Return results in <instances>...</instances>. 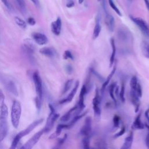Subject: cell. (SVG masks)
Here are the masks:
<instances>
[{"mask_svg": "<svg viewBox=\"0 0 149 149\" xmlns=\"http://www.w3.org/2000/svg\"><path fill=\"white\" fill-rule=\"evenodd\" d=\"M102 1V8L103 9L105 12H107V3H106V0H101Z\"/></svg>", "mask_w": 149, "mask_h": 149, "instance_id": "43", "label": "cell"}, {"mask_svg": "<svg viewBox=\"0 0 149 149\" xmlns=\"http://www.w3.org/2000/svg\"><path fill=\"white\" fill-rule=\"evenodd\" d=\"M87 93V88L85 85H83L80 90L79 94V99L77 104V113L79 114L85 108L84 104V95Z\"/></svg>", "mask_w": 149, "mask_h": 149, "instance_id": "11", "label": "cell"}, {"mask_svg": "<svg viewBox=\"0 0 149 149\" xmlns=\"http://www.w3.org/2000/svg\"><path fill=\"white\" fill-rule=\"evenodd\" d=\"M130 1H131V0H130Z\"/></svg>", "mask_w": 149, "mask_h": 149, "instance_id": "50", "label": "cell"}, {"mask_svg": "<svg viewBox=\"0 0 149 149\" xmlns=\"http://www.w3.org/2000/svg\"><path fill=\"white\" fill-rule=\"evenodd\" d=\"M42 120H43V119H37V120L34 121L33 123L30 124L25 129L22 130L18 134H17L16 136L13 139V141H12V144H11V146L10 148L11 149L16 148L18 143H19L20 139L22 137L26 136L27 134H29L33 129H34L37 126H38L42 122Z\"/></svg>", "mask_w": 149, "mask_h": 149, "instance_id": "2", "label": "cell"}, {"mask_svg": "<svg viewBox=\"0 0 149 149\" xmlns=\"http://www.w3.org/2000/svg\"><path fill=\"white\" fill-rule=\"evenodd\" d=\"M132 90H133L140 98H141L142 97V88L139 83H137L136 88Z\"/></svg>", "mask_w": 149, "mask_h": 149, "instance_id": "33", "label": "cell"}, {"mask_svg": "<svg viewBox=\"0 0 149 149\" xmlns=\"http://www.w3.org/2000/svg\"><path fill=\"white\" fill-rule=\"evenodd\" d=\"M49 108L50 109V113L47 119L46 124L44 128V132H49L52 129L55 121L59 116V115L55 112V109L51 104H49Z\"/></svg>", "mask_w": 149, "mask_h": 149, "instance_id": "5", "label": "cell"}, {"mask_svg": "<svg viewBox=\"0 0 149 149\" xmlns=\"http://www.w3.org/2000/svg\"><path fill=\"white\" fill-rule=\"evenodd\" d=\"M73 79H69L68 81H66V82L65 83L63 88V91H62V94H65L71 87L72 83H73Z\"/></svg>", "mask_w": 149, "mask_h": 149, "instance_id": "30", "label": "cell"}, {"mask_svg": "<svg viewBox=\"0 0 149 149\" xmlns=\"http://www.w3.org/2000/svg\"><path fill=\"white\" fill-rule=\"evenodd\" d=\"M66 137H67V134H65V136L63 138H62L61 139H59V140L58 141V144L59 145L62 144L64 143V141H65V140L66 139Z\"/></svg>", "mask_w": 149, "mask_h": 149, "instance_id": "44", "label": "cell"}, {"mask_svg": "<svg viewBox=\"0 0 149 149\" xmlns=\"http://www.w3.org/2000/svg\"><path fill=\"white\" fill-rule=\"evenodd\" d=\"M17 3L19 4L20 9L22 10H24L25 9V4H24V0H16Z\"/></svg>", "mask_w": 149, "mask_h": 149, "instance_id": "38", "label": "cell"}, {"mask_svg": "<svg viewBox=\"0 0 149 149\" xmlns=\"http://www.w3.org/2000/svg\"><path fill=\"white\" fill-rule=\"evenodd\" d=\"M21 113L22 107L20 103L17 100L13 101L11 108L10 118L12 124L15 128H17L19 127Z\"/></svg>", "mask_w": 149, "mask_h": 149, "instance_id": "3", "label": "cell"}, {"mask_svg": "<svg viewBox=\"0 0 149 149\" xmlns=\"http://www.w3.org/2000/svg\"><path fill=\"white\" fill-rule=\"evenodd\" d=\"M34 41L40 45H43L47 43L48 38L45 35L40 33H34L32 34Z\"/></svg>", "mask_w": 149, "mask_h": 149, "instance_id": "13", "label": "cell"}, {"mask_svg": "<svg viewBox=\"0 0 149 149\" xmlns=\"http://www.w3.org/2000/svg\"><path fill=\"white\" fill-rule=\"evenodd\" d=\"M37 7H39L40 6V2L39 0H30Z\"/></svg>", "mask_w": 149, "mask_h": 149, "instance_id": "45", "label": "cell"}, {"mask_svg": "<svg viewBox=\"0 0 149 149\" xmlns=\"http://www.w3.org/2000/svg\"><path fill=\"white\" fill-rule=\"evenodd\" d=\"M144 2H145L146 8L148 9V10L149 11V1H148V0H144Z\"/></svg>", "mask_w": 149, "mask_h": 149, "instance_id": "47", "label": "cell"}, {"mask_svg": "<svg viewBox=\"0 0 149 149\" xmlns=\"http://www.w3.org/2000/svg\"><path fill=\"white\" fill-rule=\"evenodd\" d=\"M140 47L143 55L146 58L149 59V42L146 41H143Z\"/></svg>", "mask_w": 149, "mask_h": 149, "instance_id": "21", "label": "cell"}, {"mask_svg": "<svg viewBox=\"0 0 149 149\" xmlns=\"http://www.w3.org/2000/svg\"><path fill=\"white\" fill-rule=\"evenodd\" d=\"M133 141V132H130L129 134L125 138V141L121 147V149H130L132 147V143Z\"/></svg>", "mask_w": 149, "mask_h": 149, "instance_id": "17", "label": "cell"}, {"mask_svg": "<svg viewBox=\"0 0 149 149\" xmlns=\"http://www.w3.org/2000/svg\"><path fill=\"white\" fill-rule=\"evenodd\" d=\"M33 80L34 83L35 88H36V91L37 95V97L42 100V80L41 79V77L39 74L38 72L36 71L34 72L33 74Z\"/></svg>", "mask_w": 149, "mask_h": 149, "instance_id": "7", "label": "cell"}, {"mask_svg": "<svg viewBox=\"0 0 149 149\" xmlns=\"http://www.w3.org/2000/svg\"><path fill=\"white\" fill-rule=\"evenodd\" d=\"M111 44L112 47V54L111 56L109 59V66L111 67L113 66L115 62V57L116 55V45H115V40L113 38H111Z\"/></svg>", "mask_w": 149, "mask_h": 149, "instance_id": "20", "label": "cell"}, {"mask_svg": "<svg viewBox=\"0 0 149 149\" xmlns=\"http://www.w3.org/2000/svg\"><path fill=\"white\" fill-rule=\"evenodd\" d=\"M108 3L109 6L111 7V8L116 13L117 15H118L119 16H122V13L120 12V11L119 10V9H118V8L116 6V5H115V3H114L113 0H108Z\"/></svg>", "mask_w": 149, "mask_h": 149, "instance_id": "28", "label": "cell"}, {"mask_svg": "<svg viewBox=\"0 0 149 149\" xmlns=\"http://www.w3.org/2000/svg\"><path fill=\"white\" fill-rule=\"evenodd\" d=\"M0 80L3 83L4 86L6 87V89L9 91H10L12 94L15 95V96L18 95L19 93H18L17 88L13 81L10 80H6L5 79H4V76L1 74V73H0Z\"/></svg>", "mask_w": 149, "mask_h": 149, "instance_id": "9", "label": "cell"}, {"mask_svg": "<svg viewBox=\"0 0 149 149\" xmlns=\"http://www.w3.org/2000/svg\"><path fill=\"white\" fill-rule=\"evenodd\" d=\"M125 132H126V129H125V126H123L122 128H121V129H120V130L118 132V133H116L115 135H114V136H113V137L114 138H117V137H120V136H122L125 133Z\"/></svg>", "mask_w": 149, "mask_h": 149, "instance_id": "36", "label": "cell"}, {"mask_svg": "<svg viewBox=\"0 0 149 149\" xmlns=\"http://www.w3.org/2000/svg\"><path fill=\"white\" fill-rule=\"evenodd\" d=\"M130 100L133 105L134 106L135 112L136 113L138 112V111H139L140 106V97L132 90H131L130 91Z\"/></svg>", "mask_w": 149, "mask_h": 149, "instance_id": "15", "label": "cell"}, {"mask_svg": "<svg viewBox=\"0 0 149 149\" xmlns=\"http://www.w3.org/2000/svg\"><path fill=\"white\" fill-rule=\"evenodd\" d=\"M119 123H120V117L117 115H114L113 118V126L115 127H118L119 126Z\"/></svg>", "mask_w": 149, "mask_h": 149, "instance_id": "35", "label": "cell"}, {"mask_svg": "<svg viewBox=\"0 0 149 149\" xmlns=\"http://www.w3.org/2000/svg\"><path fill=\"white\" fill-rule=\"evenodd\" d=\"M90 141V136H84L82 140L83 147L84 148H89Z\"/></svg>", "mask_w": 149, "mask_h": 149, "instance_id": "31", "label": "cell"}, {"mask_svg": "<svg viewBox=\"0 0 149 149\" xmlns=\"http://www.w3.org/2000/svg\"><path fill=\"white\" fill-rule=\"evenodd\" d=\"M64 59H73V56L72 52L69 50H66L63 55Z\"/></svg>", "mask_w": 149, "mask_h": 149, "instance_id": "34", "label": "cell"}, {"mask_svg": "<svg viewBox=\"0 0 149 149\" xmlns=\"http://www.w3.org/2000/svg\"><path fill=\"white\" fill-rule=\"evenodd\" d=\"M138 80H137V78L136 76H133L131 79H130V88H131V90H134L137 83H138Z\"/></svg>", "mask_w": 149, "mask_h": 149, "instance_id": "32", "label": "cell"}, {"mask_svg": "<svg viewBox=\"0 0 149 149\" xmlns=\"http://www.w3.org/2000/svg\"><path fill=\"white\" fill-rule=\"evenodd\" d=\"M130 18L133 22L139 27L143 34L149 40V25L142 18L130 16Z\"/></svg>", "mask_w": 149, "mask_h": 149, "instance_id": "4", "label": "cell"}, {"mask_svg": "<svg viewBox=\"0 0 149 149\" xmlns=\"http://www.w3.org/2000/svg\"><path fill=\"white\" fill-rule=\"evenodd\" d=\"M91 119L90 116H87L84 121V123L80 129V134L84 136H90L91 132Z\"/></svg>", "mask_w": 149, "mask_h": 149, "instance_id": "10", "label": "cell"}, {"mask_svg": "<svg viewBox=\"0 0 149 149\" xmlns=\"http://www.w3.org/2000/svg\"><path fill=\"white\" fill-rule=\"evenodd\" d=\"M141 113H139L136 118H135L133 123L132 125V129L134 130H139V129H143L144 127V125L142 123L141 119Z\"/></svg>", "mask_w": 149, "mask_h": 149, "instance_id": "18", "label": "cell"}, {"mask_svg": "<svg viewBox=\"0 0 149 149\" xmlns=\"http://www.w3.org/2000/svg\"><path fill=\"white\" fill-rule=\"evenodd\" d=\"M8 109L4 103L0 105V141L6 137L8 133Z\"/></svg>", "mask_w": 149, "mask_h": 149, "instance_id": "1", "label": "cell"}, {"mask_svg": "<svg viewBox=\"0 0 149 149\" xmlns=\"http://www.w3.org/2000/svg\"><path fill=\"white\" fill-rule=\"evenodd\" d=\"M40 52L48 57H53L55 55V51L50 47H43L40 49Z\"/></svg>", "mask_w": 149, "mask_h": 149, "instance_id": "22", "label": "cell"}, {"mask_svg": "<svg viewBox=\"0 0 149 149\" xmlns=\"http://www.w3.org/2000/svg\"><path fill=\"white\" fill-rule=\"evenodd\" d=\"M62 28V20L61 19L58 17L56 20L52 22L51 24V29L53 34L56 36H59L61 31Z\"/></svg>", "mask_w": 149, "mask_h": 149, "instance_id": "12", "label": "cell"}, {"mask_svg": "<svg viewBox=\"0 0 149 149\" xmlns=\"http://www.w3.org/2000/svg\"><path fill=\"white\" fill-rule=\"evenodd\" d=\"M87 111H86V112H84V113H83L82 114H80V115H75L73 118V119L71 120V121L68 123V124H67L66 125V126H67V129H69V128H70V127H73V126H74V125L80 119H81L83 116H85V115L86 114H87Z\"/></svg>", "mask_w": 149, "mask_h": 149, "instance_id": "25", "label": "cell"}, {"mask_svg": "<svg viewBox=\"0 0 149 149\" xmlns=\"http://www.w3.org/2000/svg\"><path fill=\"white\" fill-rule=\"evenodd\" d=\"M2 2H3V3L8 8H10V5L9 3V2H8V0H1Z\"/></svg>", "mask_w": 149, "mask_h": 149, "instance_id": "46", "label": "cell"}, {"mask_svg": "<svg viewBox=\"0 0 149 149\" xmlns=\"http://www.w3.org/2000/svg\"><path fill=\"white\" fill-rule=\"evenodd\" d=\"M5 102V95L1 89H0V105L4 104Z\"/></svg>", "mask_w": 149, "mask_h": 149, "instance_id": "40", "label": "cell"}, {"mask_svg": "<svg viewBox=\"0 0 149 149\" xmlns=\"http://www.w3.org/2000/svg\"><path fill=\"white\" fill-rule=\"evenodd\" d=\"M105 23L108 30L112 32L115 28V19L108 12H105Z\"/></svg>", "mask_w": 149, "mask_h": 149, "instance_id": "16", "label": "cell"}, {"mask_svg": "<svg viewBox=\"0 0 149 149\" xmlns=\"http://www.w3.org/2000/svg\"><path fill=\"white\" fill-rule=\"evenodd\" d=\"M36 107H37V109L39 111L41 108V100L40 99H39L37 97L36 98Z\"/></svg>", "mask_w": 149, "mask_h": 149, "instance_id": "39", "label": "cell"}, {"mask_svg": "<svg viewBox=\"0 0 149 149\" xmlns=\"http://www.w3.org/2000/svg\"><path fill=\"white\" fill-rule=\"evenodd\" d=\"M93 108L94 111V116L100 118L101 116V96L100 95V91L98 88L95 91V95L93 99Z\"/></svg>", "mask_w": 149, "mask_h": 149, "instance_id": "6", "label": "cell"}, {"mask_svg": "<svg viewBox=\"0 0 149 149\" xmlns=\"http://www.w3.org/2000/svg\"><path fill=\"white\" fill-rule=\"evenodd\" d=\"M14 20H15V23L17 24V25H18L22 29H25L26 27L27 24H26V22L24 21L21 18H20L17 16H15L14 17Z\"/></svg>", "mask_w": 149, "mask_h": 149, "instance_id": "26", "label": "cell"}, {"mask_svg": "<svg viewBox=\"0 0 149 149\" xmlns=\"http://www.w3.org/2000/svg\"><path fill=\"white\" fill-rule=\"evenodd\" d=\"M67 129V126L65 124H60L58 125V126L56 127V129L55 130V132L54 133H53L49 137V139H55L56 137H57L59 135H60V134L61 133V132L62 130V129Z\"/></svg>", "mask_w": 149, "mask_h": 149, "instance_id": "24", "label": "cell"}, {"mask_svg": "<svg viewBox=\"0 0 149 149\" xmlns=\"http://www.w3.org/2000/svg\"><path fill=\"white\" fill-rule=\"evenodd\" d=\"M116 65L115 64L114 65V66L113 68V69L112 70V71L111 72V73L109 74V75L107 76L105 81L104 82V83L102 84V87H101V88L100 90V91L101 92V93H103L104 91L105 90V88L107 87V86H108V84L109 83V81L111 79V78L112 77V76H113V74H115V72H116Z\"/></svg>", "mask_w": 149, "mask_h": 149, "instance_id": "19", "label": "cell"}, {"mask_svg": "<svg viewBox=\"0 0 149 149\" xmlns=\"http://www.w3.org/2000/svg\"><path fill=\"white\" fill-rule=\"evenodd\" d=\"M116 83H112L109 87V95L111 97V98L112 99V100L116 102V99L114 97V90L116 88Z\"/></svg>", "mask_w": 149, "mask_h": 149, "instance_id": "27", "label": "cell"}, {"mask_svg": "<svg viewBox=\"0 0 149 149\" xmlns=\"http://www.w3.org/2000/svg\"><path fill=\"white\" fill-rule=\"evenodd\" d=\"M44 132V129H42V130H40L36 134H34V135L33 136H32L21 147V148H22V149H31V148H32L34 146V145L38 141L39 139H40V137H41V136L42 135Z\"/></svg>", "mask_w": 149, "mask_h": 149, "instance_id": "8", "label": "cell"}, {"mask_svg": "<svg viewBox=\"0 0 149 149\" xmlns=\"http://www.w3.org/2000/svg\"><path fill=\"white\" fill-rule=\"evenodd\" d=\"M79 86V81L77 80L75 84H74V87L72 88V90H71V91L70 92V93L68 94V95L64 99L61 100L59 101V104H65V103H68V102H70L73 98V97H74L76 92H77V88Z\"/></svg>", "mask_w": 149, "mask_h": 149, "instance_id": "14", "label": "cell"}, {"mask_svg": "<svg viewBox=\"0 0 149 149\" xmlns=\"http://www.w3.org/2000/svg\"><path fill=\"white\" fill-rule=\"evenodd\" d=\"M125 83L123 81V82L122 83L121 88H120V92H119V97H120V101H121L122 102H125Z\"/></svg>", "mask_w": 149, "mask_h": 149, "instance_id": "29", "label": "cell"}, {"mask_svg": "<svg viewBox=\"0 0 149 149\" xmlns=\"http://www.w3.org/2000/svg\"><path fill=\"white\" fill-rule=\"evenodd\" d=\"M97 1H100L101 0H97Z\"/></svg>", "mask_w": 149, "mask_h": 149, "instance_id": "49", "label": "cell"}, {"mask_svg": "<svg viewBox=\"0 0 149 149\" xmlns=\"http://www.w3.org/2000/svg\"><path fill=\"white\" fill-rule=\"evenodd\" d=\"M66 7H67V8H72V7H73V6H74V1H72V0H69V1L67 2V3H66Z\"/></svg>", "mask_w": 149, "mask_h": 149, "instance_id": "42", "label": "cell"}, {"mask_svg": "<svg viewBox=\"0 0 149 149\" xmlns=\"http://www.w3.org/2000/svg\"><path fill=\"white\" fill-rule=\"evenodd\" d=\"M101 24L100 23V19L98 18H97L96 22H95L94 28L93 30V39H96L98 37V36L101 32Z\"/></svg>", "mask_w": 149, "mask_h": 149, "instance_id": "23", "label": "cell"}, {"mask_svg": "<svg viewBox=\"0 0 149 149\" xmlns=\"http://www.w3.org/2000/svg\"><path fill=\"white\" fill-rule=\"evenodd\" d=\"M27 23L31 26H34L36 24V20L33 17H30L27 19Z\"/></svg>", "mask_w": 149, "mask_h": 149, "instance_id": "41", "label": "cell"}, {"mask_svg": "<svg viewBox=\"0 0 149 149\" xmlns=\"http://www.w3.org/2000/svg\"><path fill=\"white\" fill-rule=\"evenodd\" d=\"M146 127L148 129V133H147V136H146L145 141H146V145L147 147L148 148H149V125L146 124Z\"/></svg>", "mask_w": 149, "mask_h": 149, "instance_id": "37", "label": "cell"}, {"mask_svg": "<svg viewBox=\"0 0 149 149\" xmlns=\"http://www.w3.org/2000/svg\"><path fill=\"white\" fill-rule=\"evenodd\" d=\"M83 1H84V0H78V2H79V3H80V4H81V3H82L83 2Z\"/></svg>", "mask_w": 149, "mask_h": 149, "instance_id": "48", "label": "cell"}]
</instances>
